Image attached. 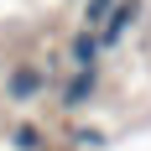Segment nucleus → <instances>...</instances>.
Here are the masks:
<instances>
[{"label": "nucleus", "instance_id": "nucleus-5", "mask_svg": "<svg viewBox=\"0 0 151 151\" xmlns=\"http://www.w3.org/2000/svg\"><path fill=\"white\" fill-rule=\"evenodd\" d=\"M11 146L16 151H42V130H37V125H16V130H11Z\"/></svg>", "mask_w": 151, "mask_h": 151}, {"label": "nucleus", "instance_id": "nucleus-1", "mask_svg": "<svg viewBox=\"0 0 151 151\" xmlns=\"http://www.w3.org/2000/svg\"><path fill=\"white\" fill-rule=\"evenodd\" d=\"M136 16H141V0H115V11L104 16V37H99V47H109V42H120L125 31L136 26Z\"/></svg>", "mask_w": 151, "mask_h": 151}, {"label": "nucleus", "instance_id": "nucleus-3", "mask_svg": "<svg viewBox=\"0 0 151 151\" xmlns=\"http://www.w3.org/2000/svg\"><path fill=\"white\" fill-rule=\"evenodd\" d=\"M94 89H99V73H94V68H78V73H73V83L63 89V104H68V109L89 104V99H94Z\"/></svg>", "mask_w": 151, "mask_h": 151}, {"label": "nucleus", "instance_id": "nucleus-6", "mask_svg": "<svg viewBox=\"0 0 151 151\" xmlns=\"http://www.w3.org/2000/svg\"><path fill=\"white\" fill-rule=\"evenodd\" d=\"M109 11H115V0H83V21H89V31L99 26V21H104Z\"/></svg>", "mask_w": 151, "mask_h": 151}, {"label": "nucleus", "instance_id": "nucleus-4", "mask_svg": "<svg viewBox=\"0 0 151 151\" xmlns=\"http://www.w3.org/2000/svg\"><path fill=\"white\" fill-rule=\"evenodd\" d=\"M68 58H73L78 68H94V58H99V37H94V31H78L73 42H68Z\"/></svg>", "mask_w": 151, "mask_h": 151}, {"label": "nucleus", "instance_id": "nucleus-2", "mask_svg": "<svg viewBox=\"0 0 151 151\" xmlns=\"http://www.w3.org/2000/svg\"><path fill=\"white\" fill-rule=\"evenodd\" d=\"M42 89H47L42 68H16V73L5 78V94H11V99H37Z\"/></svg>", "mask_w": 151, "mask_h": 151}]
</instances>
